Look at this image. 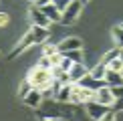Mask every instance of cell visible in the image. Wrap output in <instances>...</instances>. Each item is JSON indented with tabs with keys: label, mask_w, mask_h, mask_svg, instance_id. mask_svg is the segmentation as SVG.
Masks as SVG:
<instances>
[{
	"label": "cell",
	"mask_w": 123,
	"mask_h": 121,
	"mask_svg": "<svg viewBox=\"0 0 123 121\" xmlns=\"http://www.w3.org/2000/svg\"><path fill=\"white\" fill-rule=\"evenodd\" d=\"M40 121H57V119H50V117H43Z\"/></svg>",
	"instance_id": "obj_31"
},
{
	"label": "cell",
	"mask_w": 123,
	"mask_h": 121,
	"mask_svg": "<svg viewBox=\"0 0 123 121\" xmlns=\"http://www.w3.org/2000/svg\"><path fill=\"white\" fill-rule=\"evenodd\" d=\"M73 60H69V59H67V57H63V60H61V65H59V67H61V71H65V73H69V71H71V67H73Z\"/></svg>",
	"instance_id": "obj_22"
},
{
	"label": "cell",
	"mask_w": 123,
	"mask_h": 121,
	"mask_svg": "<svg viewBox=\"0 0 123 121\" xmlns=\"http://www.w3.org/2000/svg\"><path fill=\"white\" fill-rule=\"evenodd\" d=\"M109 111V107H105V105L97 103V101H91V103H87V115H89L93 121H99L103 115Z\"/></svg>",
	"instance_id": "obj_7"
},
{
	"label": "cell",
	"mask_w": 123,
	"mask_h": 121,
	"mask_svg": "<svg viewBox=\"0 0 123 121\" xmlns=\"http://www.w3.org/2000/svg\"><path fill=\"white\" fill-rule=\"evenodd\" d=\"M111 93H113L115 99H121L123 97V85H119V87H111Z\"/></svg>",
	"instance_id": "obj_27"
},
{
	"label": "cell",
	"mask_w": 123,
	"mask_h": 121,
	"mask_svg": "<svg viewBox=\"0 0 123 121\" xmlns=\"http://www.w3.org/2000/svg\"><path fill=\"white\" fill-rule=\"evenodd\" d=\"M30 22H32V26H43V28H49V22L50 20L44 16L43 12H40V8L34 6L32 10H30Z\"/></svg>",
	"instance_id": "obj_10"
},
{
	"label": "cell",
	"mask_w": 123,
	"mask_h": 121,
	"mask_svg": "<svg viewBox=\"0 0 123 121\" xmlns=\"http://www.w3.org/2000/svg\"><path fill=\"white\" fill-rule=\"evenodd\" d=\"M63 57H67L73 63H83V53L81 50H69V53H63Z\"/></svg>",
	"instance_id": "obj_19"
},
{
	"label": "cell",
	"mask_w": 123,
	"mask_h": 121,
	"mask_svg": "<svg viewBox=\"0 0 123 121\" xmlns=\"http://www.w3.org/2000/svg\"><path fill=\"white\" fill-rule=\"evenodd\" d=\"M57 53H59L57 44H53V42H43L40 44V54H43V57H53V54H57Z\"/></svg>",
	"instance_id": "obj_16"
},
{
	"label": "cell",
	"mask_w": 123,
	"mask_h": 121,
	"mask_svg": "<svg viewBox=\"0 0 123 121\" xmlns=\"http://www.w3.org/2000/svg\"><path fill=\"white\" fill-rule=\"evenodd\" d=\"M119 59H121V60H123V48H121V50H119Z\"/></svg>",
	"instance_id": "obj_32"
},
{
	"label": "cell",
	"mask_w": 123,
	"mask_h": 121,
	"mask_svg": "<svg viewBox=\"0 0 123 121\" xmlns=\"http://www.w3.org/2000/svg\"><path fill=\"white\" fill-rule=\"evenodd\" d=\"M109 109H113L115 113H117V111H123V97H121V99H115V103L111 105Z\"/></svg>",
	"instance_id": "obj_28"
},
{
	"label": "cell",
	"mask_w": 123,
	"mask_h": 121,
	"mask_svg": "<svg viewBox=\"0 0 123 121\" xmlns=\"http://www.w3.org/2000/svg\"><path fill=\"white\" fill-rule=\"evenodd\" d=\"M32 2H34V6H37V8H43V6H47V4H50L53 0H32Z\"/></svg>",
	"instance_id": "obj_30"
},
{
	"label": "cell",
	"mask_w": 123,
	"mask_h": 121,
	"mask_svg": "<svg viewBox=\"0 0 123 121\" xmlns=\"http://www.w3.org/2000/svg\"><path fill=\"white\" fill-rule=\"evenodd\" d=\"M111 36H113L115 44H117V48H123V28H121V24L111 30Z\"/></svg>",
	"instance_id": "obj_17"
},
{
	"label": "cell",
	"mask_w": 123,
	"mask_h": 121,
	"mask_svg": "<svg viewBox=\"0 0 123 121\" xmlns=\"http://www.w3.org/2000/svg\"><path fill=\"white\" fill-rule=\"evenodd\" d=\"M119 50H121V48H113V50H109V53H105V54H103V59H101V63H103V65L111 63L113 59L119 57Z\"/></svg>",
	"instance_id": "obj_21"
},
{
	"label": "cell",
	"mask_w": 123,
	"mask_h": 121,
	"mask_svg": "<svg viewBox=\"0 0 123 121\" xmlns=\"http://www.w3.org/2000/svg\"><path fill=\"white\" fill-rule=\"evenodd\" d=\"M71 91H73V85H61L59 91L55 93V99L61 101V103H71Z\"/></svg>",
	"instance_id": "obj_14"
},
{
	"label": "cell",
	"mask_w": 123,
	"mask_h": 121,
	"mask_svg": "<svg viewBox=\"0 0 123 121\" xmlns=\"http://www.w3.org/2000/svg\"><path fill=\"white\" fill-rule=\"evenodd\" d=\"M87 73H89V71H87V67H85L83 63H75L73 67H71V71H69V81H71V85H77Z\"/></svg>",
	"instance_id": "obj_8"
},
{
	"label": "cell",
	"mask_w": 123,
	"mask_h": 121,
	"mask_svg": "<svg viewBox=\"0 0 123 121\" xmlns=\"http://www.w3.org/2000/svg\"><path fill=\"white\" fill-rule=\"evenodd\" d=\"M49 59H50V65H53V67H59L61 60H63V54L57 53V54H53V57H49Z\"/></svg>",
	"instance_id": "obj_26"
},
{
	"label": "cell",
	"mask_w": 123,
	"mask_h": 121,
	"mask_svg": "<svg viewBox=\"0 0 123 121\" xmlns=\"http://www.w3.org/2000/svg\"><path fill=\"white\" fill-rule=\"evenodd\" d=\"M105 67H107V71H113V73H123V60L117 57V59L111 60V63H107Z\"/></svg>",
	"instance_id": "obj_18"
},
{
	"label": "cell",
	"mask_w": 123,
	"mask_h": 121,
	"mask_svg": "<svg viewBox=\"0 0 123 121\" xmlns=\"http://www.w3.org/2000/svg\"><path fill=\"white\" fill-rule=\"evenodd\" d=\"M30 89H32V87H30V85H28V81L24 79L22 83H20V87H18V91H16V95H18L20 99H24V97L28 95V91H30Z\"/></svg>",
	"instance_id": "obj_20"
},
{
	"label": "cell",
	"mask_w": 123,
	"mask_h": 121,
	"mask_svg": "<svg viewBox=\"0 0 123 121\" xmlns=\"http://www.w3.org/2000/svg\"><path fill=\"white\" fill-rule=\"evenodd\" d=\"M30 34H32V42L34 44H43L49 38V28L43 26H30Z\"/></svg>",
	"instance_id": "obj_11"
},
{
	"label": "cell",
	"mask_w": 123,
	"mask_h": 121,
	"mask_svg": "<svg viewBox=\"0 0 123 121\" xmlns=\"http://www.w3.org/2000/svg\"><path fill=\"white\" fill-rule=\"evenodd\" d=\"M103 83L107 87H119L123 85V73H113V71H107L105 77H103Z\"/></svg>",
	"instance_id": "obj_13"
},
{
	"label": "cell",
	"mask_w": 123,
	"mask_h": 121,
	"mask_svg": "<svg viewBox=\"0 0 123 121\" xmlns=\"http://www.w3.org/2000/svg\"><path fill=\"white\" fill-rule=\"evenodd\" d=\"M105 73H107V67H105L103 63H97L95 67H93V69L89 71V75H91V77H93V79H97V81H103Z\"/></svg>",
	"instance_id": "obj_15"
},
{
	"label": "cell",
	"mask_w": 123,
	"mask_h": 121,
	"mask_svg": "<svg viewBox=\"0 0 123 121\" xmlns=\"http://www.w3.org/2000/svg\"><path fill=\"white\" fill-rule=\"evenodd\" d=\"M57 47H59V53L61 54L69 53V50H81V48H83V40L77 38V36H69V38H63Z\"/></svg>",
	"instance_id": "obj_5"
},
{
	"label": "cell",
	"mask_w": 123,
	"mask_h": 121,
	"mask_svg": "<svg viewBox=\"0 0 123 121\" xmlns=\"http://www.w3.org/2000/svg\"><path fill=\"white\" fill-rule=\"evenodd\" d=\"M26 81H28V85H30L32 89L40 91V93H47V91H50V89H53V83H55V79H53V75H50V71L38 67V65H34V67L28 71Z\"/></svg>",
	"instance_id": "obj_1"
},
{
	"label": "cell",
	"mask_w": 123,
	"mask_h": 121,
	"mask_svg": "<svg viewBox=\"0 0 123 121\" xmlns=\"http://www.w3.org/2000/svg\"><path fill=\"white\" fill-rule=\"evenodd\" d=\"M99 121H115V111H113V109H109V111H107V113H105Z\"/></svg>",
	"instance_id": "obj_29"
},
{
	"label": "cell",
	"mask_w": 123,
	"mask_h": 121,
	"mask_svg": "<svg viewBox=\"0 0 123 121\" xmlns=\"http://www.w3.org/2000/svg\"><path fill=\"white\" fill-rule=\"evenodd\" d=\"M10 24V14L8 12H0V28H6Z\"/></svg>",
	"instance_id": "obj_23"
},
{
	"label": "cell",
	"mask_w": 123,
	"mask_h": 121,
	"mask_svg": "<svg viewBox=\"0 0 123 121\" xmlns=\"http://www.w3.org/2000/svg\"><path fill=\"white\" fill-rule=\"evenodd\" d=\"M40 12H43L44 16L50 20V22H61V10L55 6L53 2H50V4H47V6H43V8H40Z\"/></svg>",
	"instance_id": "obj_12"
},
{
	"label": "cell",
	"mask_w": 123,
	"mask_h": 121,
	"mask_svg": "<svg viewBox=\"0 0 123 121\" xmlns=\"http://www.w3.org/2000/svg\"><path fill=\"white\" fill-rule=\"evenodd\" d=\"M95 101L101 103V105H105V107H111V105L115 103V97H113V93H111V87H107V85L99 87L95 91Z\"/></svg>",
	"instance_id": "obj_4"
},
{
	"label": "cell",
	"mask_w": 123,
	"mask_h": 121,
	"mask_svg": "<svg viewBox=\"0 0 123 121\" xmlns=\"http://www.w3.org/2000/svg\"><path fill=\"white\" fill-rule=\"evenodd\" d=\"M57 121H69V119H65V117H59V119H57Z\"/></svg>",
	"instance_id": "obj_33"
},
{
	"label": "cell",
	"mask_w": 123,
	"mask_h": 121,
	"mask_svg": "<svg viewBox=\"0 0 123 121\" xmlns=\"http://www.w3.org/2000/svg\"><path fill=\"white\" fill-rule=\"evenodd\" d=\"M30 44H34V42H32V34H30V30H28V32H26V34H24L22 38L18 40V44H16V47H14L12 50H10V54H8V59H14V57H20V54H22L24 50H26V48L30 47Z\"/></svg>",
	"instance_id": "obj_6"
},
{
	"label": "cell",
	"mask_w": 123,
	"mask_h": 121,
	"mask_svg": "<svg viewBox=\"0 0 123 121\" xmlns=\"http://www.w3.org/2000/svg\"><path fill=\"white\" fill-rule=\"evenodd\" d=\"M95 101V91L93 89H87L81 87V85H73V91H71V103L75 105H87Z\"/></svg>",
	"instance_id": "obj_2"
},
{
	"label": "cell",
	"mask_w": 123,
	"mask_h": 121,
	"mask_svg": "<svg viewBox=\"0 0 123 121\" xmlns=\"http://www.w3.org/2000/svg\"><path fill=\"white\" fill-rule=\"evenodd\" d=\"M81 12H83V2H81V0H73V2L61 12V22L63 24H73V22L79 20Z\"/></svg>",
	"instance_id": "obj_3"
},
{
	"label": "cell",
	"mask_w": 123,
	"mask_h": 121,
	"mask_svg": "<svg viewBox=\"0 0 123 121\" xmlns=\"http://www.w3.org/2000/svg\"><path fill=\"white\" fill-rule=\"evenodd\" d=\"M22 101H24V105H28L30 109H38L40 103H43V93H40V91H37V89H30L28 95H26Z\"/></svg>",
	"instance_id": "obj_9"
},
{
	"label": "cell",
	"mask_w": 123,
	"mask_h": 121,
	"mask_svg": "<svg viewBox=\"0 0 123 121\" xmlns=\"http://www.w3.org/2000/svg\"><path fill=\"white\" fill-rule=\"evenodd\" d=\"M81 2H87V0H81Z\"/></svg>",
	"instance_id": "obj_34"
},
{
	"label": "cell",
	"mask_w": 123,
	"mask_h": 121,
	"mask_svg": "<svg viewBox=\"0 0 123 121\" xmlns=\"http://www.w3.org/2000/svg\"><path fill=\"white\" fill-rule=\"evenodd\" d=\"M121 28H123V24H121Z\"/></svg>",
	"instance_id": "obj_35"
},
{
	"label": "cell",
	"mask_w": 123,
	"mask_h": 121,
	"mask_svg": "<svg viewBox=\"0 0 123 121\" xmlns=\"http://www.w3.org/2000/svg\"><path fill=\"white\" fill-rule=\"evenodd\" d=\"M71 2H73V0H53V4H55V6H57V8L61 10V12H63V10H65L67 6H69Z\"/></svg>",
	"instance_id": "obj_24"
},
{
	"label": "cell",
	"mask_w": 123,
	"mask_h": 121,
	"mask_svg": "<svg viewBox=\"0 0 123 121\" xmlns=\"http://www.w3.org/2000/svg\"><path fill=\"white\" fill-rule=\"evenodd\" d=\"M37 65H38V67H43V69H49V71L53 69V65H50V59H49V57H40V60H38Z\"/></svg>",
	"instance_id": "obj_25"
}]
</instances>
